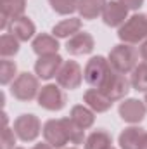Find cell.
I'll return each instance as SVG.
<instances>
[{"mask_svg": "<svg viewBox=\"0 0 147 149\" xmlns=\"http://www.w3.org/2000/svg\"><path fill=\"white\" fill-rule=\"evenodd\" d=\"M109 66L118 73L128 74L139 64V52L130 43H119L109 52Z\"/></svg>", "mask_w": 147, "mask_h": 149, "instance_id": "obj_1", "label": "cell"}, {"mask_svg": "<svg viewBox=\"0 0 147 149\" xmlns=\"http://www.w3.org/2000/svg\"><path fill=\"white\" fill-rule=\"evenodd\" d=\"M118 37L123 43H140L147 40V16L146 14H133L130 16L118 30Z\"/></svg>", "mask_w": 147, "mask_h": 149, "instance_id": "obj_2", "label": "cell"}, {"mask_svg": "<svg viewBox=\"0 0 147 149\" xmlns=\"http://www.w3.org/2000/svg\"><path fill=\"white\" fill-rule=\"evenodd\" d=\"M40 92V85H38V76L31 73H21L16 76V80L12 81L10 87V94L23 102L33 101L35 97H38Z\"/></svg>", "mask_w": 147, "mask_h": 149, "instance_id": "obj_3", "label": "cell"}, {"mask_svg": "<svg viewBox=\"0 0 147 149\" xmlns=\"http://www.w3.org/2000/svg\"><path fill=\"white\" fill-rule=\"evenodd\" d=\"M130 87H132V83H130V80L125 74L118 73V71H114L111 68L106 80H104V83H102V87H101V90L114 102V101L125 99V95L128 94Z\"/></svg>", "mask_w": 147, "mask_h": 149, "instance_id": "obj_4", "label": "cell"}, {"mask_svg": "<svg viewBox=\"0 0 147 149\" xmlns=\"http://www.w3.org/2000/svg\"><path fill=\"white\" fill-rule=\"evenodd\" d=\"M109 61L102 56H95L87 63V66L83 70V78L92 88H101L107 73H109Z\"/></svg>", "mask_w": 147, "mask_h": 149, "instance_id": "obj_5", "label": "cell"}, {"mask_svg": "<svg viewBox=\"0 0 147 149\" xmlns=\"http://www.w3.org/2000/svg\"><path fill=\"white\" fill-rule=\"evenodd\" d=\"M37 99L40 108H43L47 111H59L66 106V94L62 92V88L59 85H52V83L40 88Z\"/></svg>", "mask_w": 147, "mask_h": 149, "instance_id": "obj_6", "label": "cell"}, {"mask_svg": "<svg viewBox=\"0 0 147 149\" xmlns=\"http://www.w3.org/2000/svg\"><path fill=\"white\" fill-rule=\"evenodd\" d=\"M83 80V71L76 61H64L59 73L55 74V81L61 88L66 90H74L81 85Z\"/></svg>", "mask_w": 147, "mask_h": 149, "instance_id": "obj_7", "label": "cell"}, {"mask_svg": "<svg viewBox=\"0 0 147 149\" xmlns=\"http://www.w3.org/2000/svg\"><path fill=\"white\" fill-rule=\"evenodd\" d=\"M14 132L21 141L31 142L40 135L42 123H40L38 116H35V114H21L14 120Z\"/></svg>", "mask_w": 147, "mask_h": 149, "instance_id": "obj_8", "label": "cell"}, {"mask_svg": "<svg viewBox=\"0 0 147 149\" xmlns=\"http://www.w3.org/2000/svg\"><path fill=\"white\" fill-rule=\"evenodd\" d=\"M42 132H43L45 142H49L54 149H64V146L69 142V141H68V135H66V128H64L62 118L45 121Z\"/></svg>", "mask_w": 147, "mask_h": 149, "instance_id": "obj_9", "label": "cell"}, {"mask_svg": "<svg viewBox=\"0 0 147 149\" xmlns=\"http://www.w3.org/2000/svg\"><path fill=\"white\" fill-rule=\"evenodd\" d=\"M147 113V106L146 102L139 101V99H125L121 104H119V116L123 121L126 123H140L144 118H146Z\"/></svg>", "mask_w": 147, "mask_h": 149, "instance_id": "obj_10", "label": "cell"}, {"mask_svg": "<svg viewBox=\"0 0 147 149\" xmlns=\"http://www.w3.org/2000/svg\"><path fill=\"white\" fill-rule=\"evenodd\" d=\"M62 57L59 54H49V56H42L38 57L35 63V73L42 80H50L52 76L59 73L61 66H62Z\"/></svg>", "mask_w": 147, "mask_h": 149, "instance_id": "obj_11", "label": "cell"}, {"mask_svg": "<svg viewBox=\"0 0 147 149\" xmlns=\"http://www.w3.org/2000/svg\"><path fill=\"white\" fill-rule=\"evenodd\" d=\"M128 19V9L119 0H111L102 10V21L111 28H119Z\"/></svg>", "mask_w": 147, "mask_h": 149, "instance_id": "obj_12", "label": "cell"}, {"mask_svg": "<svg viewBox=\"0 0 147 149\" xmlns=\"http://www.w3.org/2000/svg\"><path fill=\"white\" fill-rule=\"evenodd\" d=\"M95 47L94 37L88 31H78L76 35L68 38L66 42V50L71 56H83V54H90Z\"/></svg>", "mask_w": 147, "mask_h": 149, "instance_id": "obj_13", "label": "cell"}, {"mask_svg": "<svg viewBox=\"0 0 147 149\" xmlns=\"http://www.w3.org/2000/svg\"><path fill=\"white\" fill-rule=\"evenodd\" d=\"M83 101L94 113H106L112 106V101L101 88H88L83 94Z\"/></svg>", "mask_w": 147, "mask_h": 149, "instance_id": "obj_14", "label": "cell"}, {"mask_svg": "<svg viewBox=\"0 0 147 149\" xmlns=\"http://www.w3.org/2000/svg\"><path fill=\"white\" fill-rule=\"evenodd\" d=\"M9 33H12L19 42H28V40H31L33 35H35V23H33L30 17L23 16V17L14 19V21L10 23Z\"/></svg>", "mask_w": 147, "mask_h": 149, "instance_id": "obj_15", "label": "cell"}, {"mask_svg": "<svg viewBox=\"0 0 147 149\" xmlns=\"http://www.w3.org/2000/svg\"><path fill=\"white\" fill-rule=\"evenodd\" d=\"M33 52L37 54L38 57L42 56H49V54H57L59 50V42L54 35H49V33H40L35 37L33 43Z\"/></svg>", "mask_w": 147, "mask_h": 149, "instance_id": "obj_16", "label": "cell"}, {"mask_svg": "<svg viewBox=\"0 0 147 149\" xmlns=\"http://www.w3.org/2000/svg\"><path fill=\"white\" fill-rule=\"evenodd\" d=\"M146 132L140 127H128L119 134V148L121 149H139Z\"/></svg>", "mask_w": 147, "mask_h": 149, "instance_id": "obj_17", "label": "cell"}, {"mask_svg": "<svg viewBox=\"0 0 147 149\" xmlns=\"http://www.w3.org/2000/svg\"><path fill=\"white\" fill-rule=\"evenodd\" d=\"M69 118L73 120L78 127H81L83 130H87V128H90V127L94 125V121H95V113L92 111L87 104H85V106H83V104H76V106L71 108Z\"/></svg>", "mask_w": 147, "mask_h": 149, "instance_id": "obj_18", "label": "cell"}, {"mask_svg": "<svg viewBox=\"0 0 147 149\" xmlns=\"http://www.w3.org/2000/svg\"><path fill=\"white\" fill-rule=\"evenodd\" d=\"M107 0H78V12L83 19H95L97 16H102V10L106 7Z\"/></svg>", "mask_w": 147, "mask_h": 149, "instance_id": "obj_19", "label": "cell"}, {"mask_svg": "<svg viewBox=\"0 0 147 149\" xmlns=\"http://www.w3.org/2000/svg\"><path fill=\"white\" fill-rule=\"evenodd\" d=\"M81 28V19L80 17H69V19H64L61 21L59 24H55L52 28V35L55 38H69L76 35Z\"/></svg>", "mask_w": 147, "mask_h": 149, "instance_id": "obj_20", "label": "cell"}, {"mask_svg": "<svg viewBox=\"0 0 147 149\" xmlns=\"http://www.w3.org/2000/svg\"><path fill=\"white\" fill-rule=\"evenodd\" d=\"M26 0H0V14L7 16L10 21L24 16Z\"/></svg>", "mask_w": 147, "mask_h": 149, "instance_id": "obj_21", "label": "cell"}, {"mask_svg": "<svg viewBox=\"0 0 147 149\" xmlns=\"http://www.w3.org/2000/svg\"><path fill=\"white\" fill-rule=\"evenodd\" d=\"M112 139L106 130H95L85 139V149H106L111 148Z\"/></svg>", "mask_w": 147, "mask_h": 149, "instance_id": "obj_22", "label": "cell"}, {"mask_svg": "<svg viewBox=\"0 0 147 149\" xmlns=\"http://www.w3.org/2000/svg\"><path fill=\"white\" fill-rule=\"evenodd\" d=\"M130 83L135 90L139 92H147V63H139L135 70L132 71Z\"/></svg>", "mask_w": 147, "mask_h": 149, "instance_id": "obj_23", "label": "cell"}, {"mask_svg": "<svg viewBox=\"0 0 147 149\" xmlns=\"http://www.w3.org/2000/svg\"><path fill=\"white\" fill-rule=\"evenodd\" d=\"M17 52H19V40L12 33H3L0 37V56L7 59L10 56H16Z\"/></svg>", "mask_w": 147, "mask_h": 149, "instance_id": "obj_24", "label": "cell"}, {"mask_svg": "<svg viewBox=\"0 0 147 149\" xmlns=\"http://www.w3.org/2000/svg\"><path fill=\"white\" fill-rule=\"evenodd\" d=\"M62 121H64V128H66L69 144H81L85 141V130L81 127H78L71 118H62Z\"/></svg>", "mask_w": 147, "mask_h": 149, "instance_id": "obj_25", "label": "cell"}, {"mask_svg": "<svg viewBox=\"0 0 147 149\" xmlns=\"http://www.w3.org/2000/svg\"><path fill=\"white\" fill-rule=\"evenodd\" d=\"M16 73H17V66L14 61H10V59L0 61V83L2 85H9L10 81H14Z\"/></svg>", "mask_w": 147, "mask_h": 149, "instance_id": "obj_26", "label": "cell"}, {"mask_svg": "<svg viewBox=\"0 0 147 149\" xmlns=\"http://www.w3.org/2000/svg\"><path fill=\"white\" fill-rule=\"evenodd\" d=\"M52 10H55L61 16H69L78 9V0H49Z\"/></svg>", "mask_w": 147, "mask_h": 149, "instance_id": "obj_27", "label": "cell"}, {"mask_svg": "<svg viewBox=\"0 0 147 149\" xmlns=\"http://www.w3.org/2000/svg\"><path fill=\"white\" fill-rule=\"evenodd\" d=\"M16 132L14 130H10L9 127H5V128H2V132H0V144H2V149H12L14 148V144H16Z\"/></svg>", "mask_w": 147, "mask_h": 149, "instance_id": "obj_28", "label": "cell"}, {"mask_svg": "<svg viewBox=\"0 0 147 149\" xmlns=\"http://www.w3.org/2000/svg\"><path fill=\"white\" fill-rule=\"evenodd\" d=\"M128 10L132 9V10H137V9H140L142 7V3H144V0H119Z\"/></svg>", "mask_w": 147, "mask_h": 149, "instance_id": "obj_29", "label": "cell"}, {"mask_svg": "<svg viewBox=\"0 0 147 149\" xmlns=\"http://www.w3.org/2000/svg\"><path fill=\"white\" fill-rule=\"evenodd\" d=\"M139 54H140L142 61H144V63H147V40L142 43V47H140V52H139Z\"/></svg>", "mask_w": 147, "mask_h": 149, "instance_id": "obj_30", "label": "cell"}, {"mask_svg": "<svg viewBox=\"0 0 147 149\" xmlns=\"http://www.w3.org/2000/svg\"><path fill=\"white\" fill-rule=\"evenodd\" d=\"M31 149H54L49 142H40V144H35Z\"/></svg>", "mask_w": 147, "mask_h": 149, "instance_id": "obj_31", "label": "cell"}, {"mask_svg": "<svg viewBox=\"0 0 147 149\" xmlns=\"http://www.w3.org/2000/svg\"><path fill=\"white\" fill-rule=\"evenodd\" d=\"M139 149H147V132L144 135V139H142V142H140V146H139Z\"/></svg>", "mask_w": 147, "mask_h": 149, "instance_id": "obj_32", "label": "cell"}, {"mask_svg": "<svg viewBox=\"0 0 147 149\" xmlns=\"http://www.w3.org/2000/svg\"><path fill=\"white\" fill-rule=\"evenodd\" d=\"M144 102H146V106H147V92H146V97H144Z\"/></svg>", "mask_w": 147, "mask_h": 149, "instance_id": "obj_33", "label": "cell"}, {"mask_svg": "<svg viewBox=\"0 0 147 149\" xmlns=\"http://www.w3.org/2000/svg\"><path fill=\"white\" fill-rule=\"evenodd\" d=\"M106 149H114V148H112V146H111V148H106Z\"/></svg>", "mask_w": 147, "mask_h": 149, "instance_id": "obj_34", "label": "cell"}, {"mask_svg": "<svg viewBox=\"0 0 147 149\" xmlns=\"http://www.w3.org/2000/svg\"><path fill=\"white\" fill-rule=\"evenodd\" d=\"M68 149H76V148H68Z\"/></svg>", "mask_w": 147, "mask_h": 149, "instance_id": "obj_35", "label": "cell"}]
</instances>
